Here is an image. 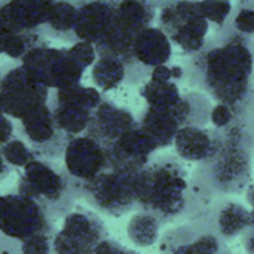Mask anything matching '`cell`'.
Instances as JSON below:
<instances>
[{
  "mask_svg": "<svg viewBox=\"0 0 254 254\" xmlns=\"http://www.w3.org/2000/svg\"><path fill=\"white\" fill-rule=\"evenodd\" d=\"M184 70L189 85L235 111L254 93L253 39L242 36L227 23L190 57Z\"/></svg>",
  "mask_w": 254,
  "mask_h": 254,
  "instance_id": "obj_1",
  "label": "cell"
},
{
  "mask_svg": "<svg viewBox=\"0 0 254 254\" xmlns=\"http://www.w3.org/2000/svg\"><path fill=\"white\" fill-rule=\"evenodd\" d=\"M136 209L153 214L162 224L191 221L199 208L193 181L180 157L160 156L135 178Z\"/></svg>",
  "mask_w": 254,
  "mask_h": 254,
  "instance_id": "obj_2",
  "label": "cell"
},
{
  "mask_svg": "<svg viewBox=\"0 0 254 254\" xmlns=\"http://www.w3.org/2000/svg\"><path fill=\"white\" fill-rule=\"evenodd\" d=\"M220 132L224 136L221 148L212 159L199 165L193 172V177L214 197L238 194L248 187L254 148L245 138L230 129Z\"/></svg>",
  "mask_w": 254,
  "mask_h": 254,
  "instance_id": "obj_3",
  "label": "cell"
},
{
  "mask_svg": "<svg viewBox=\"0 0 254 254\" xmlns=\"http://www.w3.org/2000/svg\"><path fill=\"white\" fill-rule=\"evenodd\" d=\"M159 6V27L184 56L193 57L208 41L209 21L196 2H169Z\"/></svg>",
  "mask_w": 254,
  "mask_h": 254,
  "instance_id": "obj_4",
  "label": "cell"
},
{
  "mask_svg": "<svg viewBox=\"0 0 254 254\" xmlns=\"http://www.w3.org/2000/svg\"><path fill=\"white\" fill-rule=\"evenodd\" d=\"M138 174L108 169L93 181L78 186V194L102 214L121 217L136 209L135 178Z\"/></svg>",
  "mask_w": 254,
  "mask_h": 254,
  "instance_id": "obj_5",
  "label": "cell"
},
{
  "mask_svg": "<svg viewBox=\"0 0 254 254\" xmlns=\"http://www.w3.org/2000/svg\"><path fill=\"white\" fill-rule=\"evenodd\" d=\"M159 6L148 2H115L112 30L106 42L97 48L99 54H114L121 57L126 64L130 62L133 39L145 29L153 27Z\"/></svg>",
  "mask_w": 254,
  "mask_h": 254,
  "instance_id": "obj_6",
  "label": "cell"
},
{
  "mask_svg": "<svg viewBox=\"0 0 254 254\" xmlns=\"http://www.w3.org/2000/svg\"><path fill=\"white\" fill-rule=\"evenodd\" d=\"M172 53V42L159 26L142 30L132 42L126 84H145L156 67L169 64Z\"/></svg>",
  "mask_w": 254,
  "mask_h": 254,
  "instance_id": "obj_7",
  "label": "cell"
},
{
  "mask_svg": "<svg viewBox=\"0 0 254 254\" xmlns=\"http://www.w3.org/2000/svg\"><path fill=\"white\" fill-rule=\"evenodd\" d=\"M102 91L94 87H73L60 90L56 96L54 120L57 127L69 138L87 132L93 114L103 102Z\"/></svg>",
  "mask_w": 254,
  "mask_h": 254,
  "instance_id": "obj_8",
  "label": "cell"
},
{
  "mask_svg": "<svg viewBox=\"0 0 254 254\" xmlns=\"http://www.w3.org/2000/svg\"><path fill=\"white\" fill-rule=\"evenodd\" d=\"M108 239L103 221L93 212L78 209L67 214L62 232L54 239V254H93Z\"/></svg>",
  "mask_w": 254,
  "mask_h": 254,
  "instance_id": "obj_9",
  "label": "cell"
},
{
  "mask_svg": "<svg viewBox=\"0 0 254 254\" xmlns=\"http://www.w3.org/2000/svg\"><path fill=\"white\" fill-rule=\"evenodd\" d=\"M160 254H233L227 244L202 226L187 221L163 233Z\"/></svg>",
  "mask_w": 254,
  "mask_h": 254,
  "instance_id": "obj_10",
  "label": "cell"
},
{
  "mask_svg": "<svg viewBox=\"0 0 254 254\" xmlns=\"http://www.w3.org/2000/svg\"><path fill=\"white\" fill-rule=\"evenodd\" d=\"M64 157L69 177L78 186L93 181L109 169L106 148L87 133L69 138Z\"/></svg>",
  "mask_w": 254,
  "mask_h": 254,
  "instance_id": "obj_11",
  "label": "cell"
},
{
  "mask_svg": "<svg viewBox=\"0 0 254 254\" xmlns=\"http://www.w3.org/2000/svg\"><path fill=\"white\" fill-rule=\"evenodd\" d=\"M157 151L159 147L154 139L136 126L106 148L109 169L138 174L153 162Z\"/></svg>",
  "mask_w": 254,
  "mask_h": 254,
  "instance_id": "obj_12",
  "label": "cell"
},
{
  "mask_svg": "<svg viewBox=\"0 0 254 254\" xmlns=\"http://www.w3.org/2000/svg\"><path fill=\"white\" fill-rule=\"evenodd\" d=\"M196 223L211 233L217 235L221 241L227 242L242 233L251 224V211L235 200L217 197L196 220Z\"/></svg>",
  "mask_w": 254,
  "mask_h": 254,
  "instance_id": "obj_13",
  "label": "cell"
},
{
  "mask_svg": "<svg viewBox=\"0 0 254 254\" xmlns=\"http://www.w3.org/2000/svg\"><path fill=\"white\" fill-rule=\"evenodd\" d=\"M138 126V117L127 108L118 106L111 100H103L93 114L87 135L99 141L105 148L118 141L123 135Z\"/></svg>",
  "mask_w": 254,
  "mask_h": 254,
  "instance_id": "obj_14",
  "label": "cell"
},
{
  "mask_svg": "<svg viewBox=\"0 0 254 254\" xmlns=\"http://www.w3.org/2000/svg\"><path fill=\"white\" fill-rule=\"evenodd\" d=\"M224 136L217 129L186 126L177 133L174 147L181 160L191 163H205L221 148Z\"/></svg>",
  "mask_w": 254,
  "mask_h": 254,
  "instance_id": "obj_15",
  "label": "cell"
},
{
  "mask_svg": "<svg viewBox=\"0 0 254 254\" xmlns=\"http://www.w3.org/2000/svg\"><path fill=\"white\" fill-rule=\"evenodd\" d=\"M115 2H91L78 6L75 36L100 48L111 35Z\"/></svg>",
  "mask_w": 254,
  "mask_h": 254,
  "instance_id": "obj_16",
  "label": "cell"
},
{
  "mask_svg": "<svg viewBox=\"0 0 254 254\" xmlns=\"http://www.w3.org/2000/svg\"><path fill=\"white\" fill-rule=\"evenodd\" d=\"M138 126L154 139L159 150L174 145L177 133L181 129V124L172 114L150 108L138 115Z\"/></svg>",
  "mask_w": 254,
  "mask_h": 254,
  "instance_id": "obj_17",
  "label": "cell"
},
{
  "mask_svg": "<svg viewBox=\"0 0 254 254\" xmlns=\"http://www.w3.org/2000/svg\"><path fill=\"white\" fill-rule=\"evenodd\" d=\"M91 79L96 88L102 93L118 88L126 84L127 64L114 54H99L94 66L91 67Z\"/></svg>",
  "mask_w": 254,
  "mask_h": 254,
  "instance_id": "obj_18",
  "label": "cell"
},
{
  "mask_svg": "<svg viewBox=\"0 0 254 254\" xmlns=\"http://www.w3.org/2000/svg\"><path fill=\"white\" fill-rule=\"evenodd\" d=\"M162 226L153 214L138 211L127 224V236L138 247H151L159 241Z\"/></svg>",
  "mask_w": 254,
  "mask_h": 254,
  "instance_id": "obj_19",
  "label": "cell"
},
{
  "mask_svg": "<svg viewBox=\"0 0 254 254\" xmlns=\"http://www.w3.org/2000/svg\"><path fill=\"white\" fill-rule=\"evenodd\" d=\"M196 3L202 15L209 21V24L215 26V30L223 29L229 23L235 8L230 2H196Z\"/></svg>",
  "mask_w": 254,
  "mask_h": 254,
  "instance_id": "obj_20",
  "label": "cell"
},
{
  "mask_svg": "<svg viewBox=\"0 0 254 254\" xmlns=\"http://www.w3.org/2000/svg\"><path fill=\"white\" fill-rule=\"evenodd\" d=\"M229 24L242 36H254V2H241L233 8Z\"/></svg>",
  "mask_w": 254,
  "mask_h": 254,
  "instance_id": "obj_21",
  "label": "cell"
},
{
  "mask_svg": "<svg viewBox=\"0 0 254 254\" xmlns=\"http://www.w3.org/2000/svg\"><path fill=\"white\" fill-rule=\"evenodd\" d=\"M235 120V111L223 103H215L211 109V123L214 129L217 130H224L233 123Z\"/></svg>",
  "mask_w": 254,
  "mask_h": 254,
  "instance_id": "obj_22",
  "label": "cell"
},
{
  "mask_svg": "<svg viewBox=\"0 0 254 254\" xmlns=\"http://www.w3.org/2000/svg\"><path fill=\"white\" fill-rule=\"evenodd\" d=\"M93 254H136L133 250L127 248L124 245H121L120 242L108 238L105 241H102L96 248Z\"/></svg>",
  "mask_w": 254,
  "mask_h": 254,
  "instance_id": "obj_23",
  "label": "cell"
},
{
  "mask_svg": "<svg viewBox=\"0 0 254 254\" xmlns=\"http://www.w3.org/2000/svg\"><path fill=\"white\" fill-rule=\"evenodd\" d=\"M242 244L247 254H254V209H251V224L242 233Z\"/></svg>",
  "mask_w": 254,
  "mask_h": 254,
  "instance_id": "obj_24",
  "label": "cell"
},
{
  "mask_svg": "<svg viewBox=\"0 0 254 254\" xmlns=\"http://www.w3.org/2000/svg\"><path fill=\"white\" fill-rule=\"evenodd\" d=\"M247 202L254 209V184H250L248 189H247Z\"/></svg>",
  "mask_w": 254,
  "mask_h": 254,
  "instance_id": "obj_25",
  "label": "cell"
},
{
  "mask_svg": "<svg viewBox=\"0 0 254 254\" xmlns=\"http://www.w3.org/2000/svg\"><path fill=\"white\" fill-rule=\"evenodd\" d=\"M253 51H254V44H253Z\"/></svg>",
  "mask_w": 254,
  "mask_h": 254,
  "instance_id": "obj_26",
  "label": "cell"
}]
</instances>
